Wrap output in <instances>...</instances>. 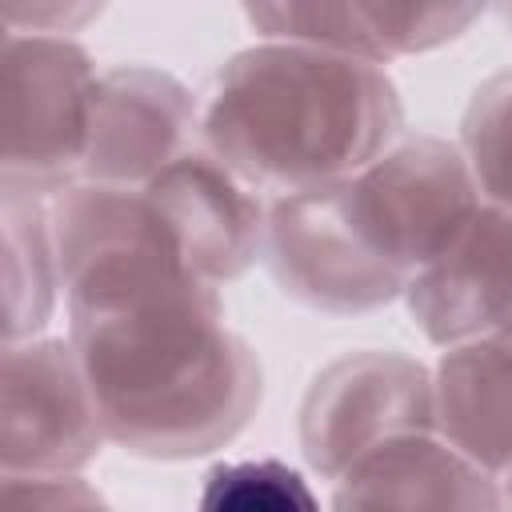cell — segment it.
<instances>
[{
    "mask_svg": "<svg viewBox=\"0 0 512 512\" xmlns=\"http://www.w3.org/2000/svg\"><path fill=\"white\" fill-rule=\"evenodd\" d=\"M196 512H320V500L280 460H236L208 476Z\"/></svg>",
    "mask_w": 512,
    "mask_h": 512,
    "instance_id": "obj_3",
    "label": "cell"
},
{
    "mask_svg": "<svg viewBox=\"0 0 512 512\" xmlns=\"http://www.w3.org/2000/svg\"><path fill=\"white\" fill-rule=\"evenodd\" d=\"M4 512H104V508L80 484L52 476H8Z\"/></svg>",
    "mask_w": 512,
    "mask_h": 512,
    "instance_id": "obj_4",
    "label": "cell"
},
{
    "mask_svg": "<svg viewBox=\"0 0 512 512\" xmlns=\"http://www.w3.org/2000/svg\"><path fill=\"white\" fill-rule=\"evenodd\" d=\"M76 56L44 40L8 36L4 64V168L8 188L28 184L44 172H56L72 160V132L80 128V108L72 92Z\"/></svg>",
    "mask_w": 512,
    "mask_h": 512,
    "instance_id": "obj_2",
    "label": "cell"
},
{
    "mask_svg": "<svg viewBox=\"0 0 512 512\" xmlns=\"http://www.w3.org/2000/svg\"><path fill=\"white\" fill-rule=\"evenodd\" d=\"M68 348L28 344L4 360V464L8 476H48L88 456V404Z\"/></svg>",
    "mask_w": 512,
    "mask_h": 512,
    "instance_id": "obj_1",
    "label": "cell"
}]
</instances>
